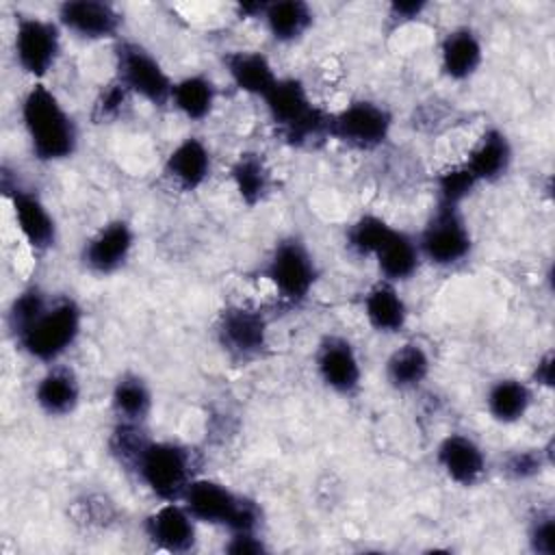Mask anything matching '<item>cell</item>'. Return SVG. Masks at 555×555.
Wrapping results in <instances>:
<instances>
[{
	"mask_svg": "<svg viewBox=\"0 0 555 555\" xmlns=\"http://www.w3.org/2000/svg\"><path fill=\"white\" fill-rule=\"evenodd\" d=\"M22 119L39 160H63L74 154L76 124L48 87L33 85L28 89L22 102Z\"/></svg>",
	"mask_w": 555,
	"mask_h": 555,
	"instance_id": "6da1fadb",
	"label": "cell"
},
{
	"mask_svg": "<svg viewBox=\"0 0 555 555\" xmlns=\"http://www.w3.org/2000/svg\"><path fill=\"white\" fill-rule=\"evenodd\" d=\"M264 104L271 121L282 130L291 145H308L330 137V117L312 106L306 87L297 78H278L267 91Z\"/></svg>",
	"mask_w": 555,
	"mask_h": 555,
	"instance_id": "7a4b0ae2",
	"label": "cell"
},
{
	"mask_svg": "<svg viewBox=\"0 0 555 555\" xmlns=\"http://www.w3.org/2000/svg\"><path fill=\"white\" fill-rule=\"evenodd\" d=\"M182 501L195 520L228 527L232 533H256L260 522V509L254 501L212 479H193Z\"/></svg>",
	"mask_w": 555,
	"mask_h": 555,
	"instance_id": "3957f363",
	"label": "cell"
},
{
	"mask_svg": "<svg viewBox=\"0 0 555 555\" xmlns=\"http://www.w3.org/2000/svg\"><path fill=\"white\" fill-rule=\"evenodd\" d=\"M80 308L74 299L61 297L46 306V310L17 336L22 349L41 362L61 358L80 334Z\"/></svg>",
	"mask_w": 555,
	"mask_h": 555,
	"instance_id": "277c9868",
	"label": "cell"
},
{
	"mask_svg": "<svg viewBox=\"0 0 555 555\" xmlns=\"http://www.w3.org/2000/svg\"><path fill=\"white\" fill-rule=\"evenodd\" d=\"M193 468V453L186 447L150 440L132 470L158 499L180 501L195 479Z\"/></svg>",
	"mask_w": 555,
	"mask_h": 555,
	"instance_id": "5b68a950",
	"label": "cell"
},
{
	"mask_svg": "<svg viewBox=\"0 0 555 555\" xmlns=\"http://www.w3.org/2000/svg\"><path fill=\"white\" fill-rule=\"evenodd\" d=\"M264 275L282 299L299 304L317 282V264L310 249L299 238L288 236L273 247L264 264Z\"/></svg>",
	"mask_w": 555,
	"mask_h": 555,
	"instance_id": "8992f818",
	"label": "cell"
},
{
	"mask_svg": "<svg viewBox=\"0 0 555 555\" xmlns=\"http://www.w3.org/2000/svg\"><path fill=\"white\" fill-rule=\"evenodd\" d=\"M115 61L117 82H121L130 93H137L158 106L171 100V78L143 46L134 41H119L115 50Z\"/></svg>",
	"mask_w": 555,
	"mask_h": 555,
	"instance_id": "52a82bcc",
	"label": "cell"
},
{
	"mask_svg": "<svg viewBox=\"0 0 555 555\" xmlns=\"http://www.w3.org/2000/svg\"><path fill=\"white\" fill-rule=\"evenodd\" d=\"M416 245L429 262L440 267H451L464 260L470 251V232L460 208L438 206Z\"/></svg>",
	"mask_w": 555,
	"mask_h": 555,
	"instance_id": "ba28073f",
	"label": "cell"
},
{
	"mask_svg": "<svg viewBox=\"0 0 555 555\" xmlns=\"http://www.w3.org/2000/svg\"><path fill=\"white\" fill-rule=\"evenodd\" d=\"M390 113L369 100H360L330 117V137L358 147L373 150L388 139Z\"/></svg>",
	"mask_w": 555,
	"mask_h": 555,
	"instance_id": "9c48e42d",
	"label": "cell"
},
{
	"mask_svg": "<svg viewBox=\"0 0 555 555\" xmlns=\"http://www.w3.org/2000/svg\"><path fill=\"white\" fill-rule=\"evenodd\" d=\"M61 50L59 26L41 17H20L15 28V59L30 76H46Z\"/></svg>",
	"mask_w": 555,
	"mask_h": 555,
	"instance_id": "30bf717a",
	"label": "cell"
},
{
	"mask_svg": "<svg viewBox=\"0 0 555 555\" xmlns=\"http://www.w3.org/2000/svg\"><path fill=\"white\" fill-rule=\"evenodd\" d=\"M217 340L236 360L256 358L267 345V321L258 310L230 306L217 319Z\"/></svg>",
	"mask_w": 555,
	"mask_h": 555,
	"instance_id": "8fae6325",
	"label": "cell"
},
{
	"mask_svg": "<svg viewBox=\"0 0 555 555\" xmlns=\"http://www.w3.org/2000/svg\"><path fill=\"white\" fill-rule=\"evenodd\" d=\"M317 371L325 386L340 395L358 390L362 379L360 360L349 340L340 336H325L317 349Z\"/></svg>",
	"mask_w": 555,
	"mask_h": 555,
	"instance_id": "7c38bea8",
	"label": "cell"
},
{
	"mask_svg": "<svg viewBox=\"0 0 555 555\" xmlns=\"http://www.w3.org/2000/svg\"><path fill=\"white\" fill-rule=\"evenodd\" d=\"M134 245V232L130 223L117 219L106 223L95 236H91L82 249V262L98 275L115 273L128 260Z\"/></svg>",
	"mask_w": 555,
	"mask_h": 555,
	"instance_id": "4fadbf2b",
	"label": "cell"
},
{
	"mask_svg": "<svg viewBox=\"0 0 555 555\" xmlns=\"http://www.w3.org/2000/svg\"><path fill=\"white\" fill-rule=\"evenodd\" d=\"M59 22L85 39L113 37L121 26V13L98 0H67L59 7Z\"/></svg>",
	"mask_w": 555,
	"mask_h": 555,
	"instance_id": "5bb4252c",
	"label": "cell"
},
{
	"mask_svg": "<svg viewBox=\"0 0 555 555\" xmlns=\"http://www.w3.org/2000/svg\"><path fill=\"white\" fill-rule=\"evenodd\" d=\"M193 516L184 505H178L176 501H167L163 507H158L154 514L145 520L147 538L165 551L171 553H184L193 548L195 544V525Z\"/></svg>",
	"mask_w": 555,
	"mask_h": 555,
	"instance_id": "9a60e30c",
	"label": "cell"
},
{
	"mask_svg": "<svg viewBox=\"0 0 555 555\" xmlns=\"http://www.w3.org/2000/svg\"><path fill=\"white\" fill-rule=\"evenodd\" d=\"M447 477L460 486H475L486 473V457L479 444L462 434H449L436 451Z\"/></svg>",
	"mask_w": 555,
	"mask_h": 555,
	"instance_id": "2e32d148",
	"label": "cell"
},
{
	"mask_svg": "<svg viewBox=\"0 0 555 555\" xmlns=\"http://www.w3.org/2000/svg\"><path fill=\"white\" fill-rule=\"evenodd\" d=\"M11 204L17 228L28 241V245L39 251L50 249L56 241V225L43 202L28 191L15 189L11 195Z\"/></svg>",
	"mask_w": 555,
	"mask_h": 555,
	"instance_id": "e0dca14e",
	"label": "cell"
},
{
	"mask_svg": "<svg viewBox=\"0 0 555 555\" xmlns=\"http://www.w3.org/2000/svg\"><path fill=\"white\" fill-rule=\"evenodd\" d=\"M481 59H483L481 41L470 28L466 26L453 28L442 39L440 65L449 78L453 80L470 78L479 69Z\"/></svg>",
	"mask_w": 555,
	"mask_h": 555,
	"instance_id": "ac0fdd59",
	"label": "cell"
},
{
	"mask_svg": "<svg viewBox=\"0 0 555 555\" xmlns=\"http://www.w3.org/2000/svg\"><path fill=\"white\" fill-rule=\"evenodd\" d=\"M208 171H210V154L206 145L195 137H189L182 143H178L165 163V173L182 191L197 189L208 178Z\"/></svg>",
	"mask_w": 555,
	"mask_h": 555,
	"instance_id": "d6986e66",
	"label": "cell"
},
{
	"mask_svg": "<svg viewBox=\"0 0 555 555\" xmlns=\"http://www.w3.org/2000/svg\"><path fill=\"white\" fill-rule=\"evenodd\" d=\"M509 163H512L509 139L501 130L490 128L479 139V143L470 152L464 167L470 171V176L477 182H494L509 169Z\"/></svg>",
	"mask_w": 555,
	"mask_h": 555,
	"instance_id": "ffe728a7",
	"label": "cell"
},
{
	"mask_svg": "<svg viewBox=\"0 0 555 555\" xmlns=\"http://www.w3.org/2000/svg\"><path fill=\"white\" fill-rule=\"evenodd\" d=\"M80 399V384L72 369L56 366L48 371L37 388H35V401L37 405L50 414V416H65L74 412Z\"/></svg>",
	"mask_w": 555,
	"mask_h": 555,
	"instance_id": "44dd1931",
	"label": "cell"
},
{
	"mask_svg": "<svg viewBox=\"0 0 555 555\" xmlns=\"http://www.w3.org/2000/svg\"><path fill=\"white\" fill-rule=\"evenodd\" d=\"M228 74L232 82L251 95L264 98L267 91L275 85L278 76L273 74V67L269 59L260 52H249V50H234L223 59Z\"/></svg>",
	"mask_w": 555,
	"mask_h": 555,
	"instance_id": "7402d4cb",
	"label": "cell"
},
{
	"mask_svg": "<svg viewBox=\"0 0 555 555\" xmlns=\"http://www.w3.org/2000/svg\"><path fill=\"white\" fill-rule=\"evenodd\" d=\"M364 314L377 332L395 334L405 325L408 308L397 288L386 280L375 284L364 297Z\"/></svg>",
	"mask_w": 555,
	"mask_h": 555,
	"instance_id": "603a6c76",
	"label": "cell"
},
{
	"mask_svg": "<svg viewBox=\"0 0 555 555\" xmlns=\"http://www.w3.org/2000/svg\"><path fill=\"white\" fill-rule=\"evenodd\" d=\"M312 9L301 0L267 2L262 20L275 41L291 43L312 26Z\"/></svg>",
	"mask_w": 555,
	"mask_h": 555,
	"instance_id": "cb8c5ba5",
	"label": "cell"
},
{
	"mask_svg": "<svg viewBox=\"0 0 555 555\" xmlns=\"http://www.w3.org/2000/svg\"><path fill=\"white\" fill-rule=\"evenodd\" d=\"M418 258H421L418 245L401 230H395L390 238L375 254L377 267L388 282L408 280L416 271Z\"/></svg>",
	"mask_w": 555,
	"mask_h": 555,
	"instance_id": "d4e9b609",
	"label": "cell"
},
{
	"mask_svg": "<svg viewBox=\"0 0 555 555\" xmlns=\"http://www.w3.org/2000/svg\"><path fill=\"white\" fill-rule=\"evenodd\" d=\"M429 375V356L416 343H405L395 349L386 362V377L392 388H416Z\"/></svg>",
	"mask_w": 555,
	"mask_h": 555,
	"instance_id": "484cf974",
	"label": "cell"
},
{
	"mask_svg": "<svg viewBox=\"0 0 555 555\" xmlns=\"http://www.w3.org/2000/svg\"><path fill=\"white\" fill-rule=\"evenodd\" d=\"M486 403L494 421L516 423L531 405V390L520 379H499L490 386Z\"/></svg>",
	"mask_w": 555,
	"mask_h": 555,
	"instance_id": "4316f807",
	"label": "cell"
},
{
	"mask_svg": "<svg viewBox=\"0 0 555 555\" xmlns=\"http://www.w3.org/2000/svg\"><path fill=\"white\" fill-rule=\"evenodd\" d=\"M230 173L241 199L247 206H256L267 197L271 189V173L260 154H254V152L241 154L232 165Z\"/></svg>",
	"mask_w": 555,
	"mask_h": 555,
	"instance_id": "83f0119b",
	"label": "cell"
},
{
	"mask_svg": "<svg viewBox=\"0 0 555 555\" xmlns=\"http://www.w3.org/2000/svg\"><path fill=\"white\" fill-rule=\"evenodd\" d=\"M113 410L119 421L143 423L152 410V392L147 384L139 375H121L113 388Z\"/></svg>",
	"mask_w": 555,
	"mask_h": 555,
	"instance_id": "f1b7e54d",
	"label": "cell"
},
{
	"mask_svg": "<svg viewBox=\"0 0 555 555\" xmlns=\"http://www.w3.org/2000/svg\"><path fill=\"white\" fill-rule=\"evenodd\" d=\"M171 102L189 119H204L215 102V87L206 76H186L173 82Z\"/></svg>",
	"mask_w": 555,
	"mask_h": 555,
	"instance_id": "f546056e",
	"label": "cell"
},
{
	"mask_svg": "<svg viewBox=\"0 0 555 555\" xmlns=\"http://www.w3.org/2000/svg\"><path fill=\"white\" fill-rule=\"evenodd\" d=\"M395 232L392 225H388L377 215H362L347 232V245L360 254V256H375L379 247L390 238Z\"/></svg>",
	"mask_w": 555,
	"mask_h": 555,
	"instance_id": "4dcf8cb0",
	"label": "cell"
},
{
	"mask_svg": "<svg viewBox=\"0 0 555 555\" xmlns=\"http://www.w3.org/2000/svg\"><path fill=\"white\" fill-rule=\"evenodd\" d=\"M147 442H150V438L143 429V423L119 421L111 434V453L117 457L119 464H124L126 468L132 470Z\"/></svg>",
	"mask_w": 555,
	"mask_h": 555,
	"instance_id": "1f68e13d",
	"label": "cell"
},
{
	"mask_svg": "<svg viewBox=\"0 0 555 555\" xmlns=\"http://www.w3.org/2000/svg\"><path fill=\"white\" fill-rule=\"evenodd\" d=\"M475 184L477 180L464 165L442 171L438 178V206L460 208V204L470 195Z\"/></svg>",
	"mask_w": 555,
	"mask_h": 555,
	"instance_id": "d6a6232c",
	"label": "cell"
},
{
	"mask_svg": "<svg viewBox=\"0 0 555 555\" xmlns=\"http://www.w3.org/2000/svg\"><path fill=\"white\" fill-rule=\"evenodd\" d=\"M48 304H50L48 297L35 286L20 293L9 310V327H11L13 336L17 338L46 310Z\"/></svg>",
	"mask_w": 555,
	"mask_h": 555,
	"instance_id": "836d02e7",
	"label": "cell"
},
{
	"mask_svg": "<svg viewBox=\"0 0 555 555\" xmlns=\"http://www.w3.org/2000/svg\"><path fill=\"white\" fill-rule=\"evenodd\" d=\"M544 466V451L540 449H525V451H516L505 460L503 470L512 477V479H529L533 475H538Z\"/></svg>",
	"mask_w": 555,
	"mask_h": 555,
	"instance_id": "e575fe53",
	"label": "cell"
},
{
	"mask_svg": "<svg viewBox=\"0 0 555 555\" xmlns=\"http://www.w3.org/2000/svg\"><path fill=\"white\" fill-rule=\"evenodd\" d=\"M128 89L121 85V82H113L108 85L100 98L95 100V106H93V117L98 121H108L113 117H117L121 113V108L126 106L128 102Z\"/></svg>",
	"mask_w": 555,
	"mask_h": 555,
	"instance_id": "d590c367",
	"label": "cell"
},
{
	"mask_svg": "<svg viewBox=\"0 0 555 555\" xmlns=\"http://www.w3.org/2000/svg\"><path fill=\"white\" fill-rule=\"evenodd\" d=\"M529 544L540 555H555V518L553 514L540 512L529 529Z\"/></svg>",
	"mask_w": 555,
	"mask_h": 555,
	"instance_id": "8d00e7d4",
	"label": "cell"
},
{
	"mask_svg": "<svg viewBox=\"0 0 555 555\" xmlns=\"http://www.w3.org/2000/svg\"><path fill=\"white\" fill-rule=\"evenodd\" d=\"M262 551L264 546L256 538V533H232V540L228 544V553L232 555H256Z\"/></svg>",
	"mask_w": 555,
	"mask_h": 555,
	"instance_id": "74e56055",
	"label": "cell"
},
{
	"mask_svg": "<svg viewBox=\"0 0 555 555\" xmlns=\"http://www.w3.org/2000/svg\"><path fill=\"white\" fill-rule=\"evenodd\" d=\"M423 9H425V2H421V0H405V2H392L390 4V17L395 20V22H410V20H414V17H418L421 13H423Z\"/></svg>",
	"mask_w": 555,
	"mask_h": 555,
	"instance_id": "f35d334b",
	"label": "cell"
},
{
	"mask_svg": "<svg viewBox=\"0 0 555 555\" xmlns=\"http://www.w3.org/2000/svg\"><path fill=\"white\" fill-rule=\"evenodd\" d=\"M533 382H535L538 386H546V388L553 386V353H551V351L544 353V356L538 360V364H535V369H533Z\"/></svg>",
	"mask_w": 555,
	"mask_h": 555,
	"instance_id": "ab89813d",
	"label": "cell"
}]
</instances>
